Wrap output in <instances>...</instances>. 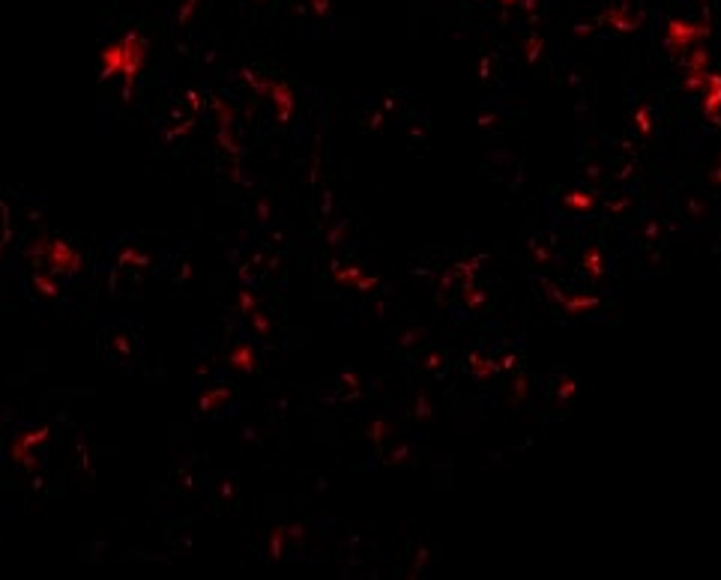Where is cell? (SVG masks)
I'll use <instances>...</instances> for the list:
<instances>
[{
  "instance_id": "1",
  "label": "cell",
  "mask_w": 721,
  "mask_h": 580,
  "mask_svg": "<svg viewBox=\"0 0 721 580\" xmlns=\"http://www.w3.org/2000/svg\"><path fill=\"white\" fill-rule=\"evenodd\" d=\"M144 60H147V39L138 33H126L123 39L111 42L102 51V75L123 78V84L132 87L144 66Z\"/></svg>"
},
{
  "instance_id": "2",
  "label": "cell",
  "mask_w": 721,
  "mask_h": 580,
  "mask_svg": "<svg viewBox=\"0 0 721 580\" xmlns=\"http://www.w3.org/2000/svg\"><path fill=\"white\" fill-rule=\"evenodd\" d=\"M78 267V255L66 242H48V269L54 273H72Z\"/></svg>"
}]
</instances>
